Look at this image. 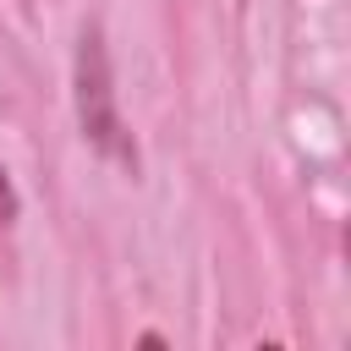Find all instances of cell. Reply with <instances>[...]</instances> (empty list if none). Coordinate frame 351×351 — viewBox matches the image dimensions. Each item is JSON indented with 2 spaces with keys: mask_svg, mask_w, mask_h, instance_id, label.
Wrapping results in <instances>:
<instances>
[{
  "mask_svg": "<svg viewBox=\"0 0 351 351\" xmlns=\"http://www.w3.org/2000/svg\"><path fill=\"white\" fill-rule=\"evenodd\" d=\"M77 126H82V137H88L104 159H121L126 170H137L132 132H126L121 115H115V88H110V60H104L99 27H88V33H82V49H77Z\"/></svg>",
  "mask_w": 351,
  "mask_h": 351,
  "instance_id": "1",
  "label": "cell"
},
{
  "mask_svg": "<svg viewBox=\"0 0 351 351\" xmlns=\"http://www.w3.org/2000/svg\"><path fill=\"white\" fill-rule=\"evenodd\" d=\"M5 219H16V192H11V176H5V165H0V225Z\"/></svg>",
  "mask_w": 351,
  "mask_h": 351,
  "instance_id": "2",
  "label": "cell"
}]
</instances>
